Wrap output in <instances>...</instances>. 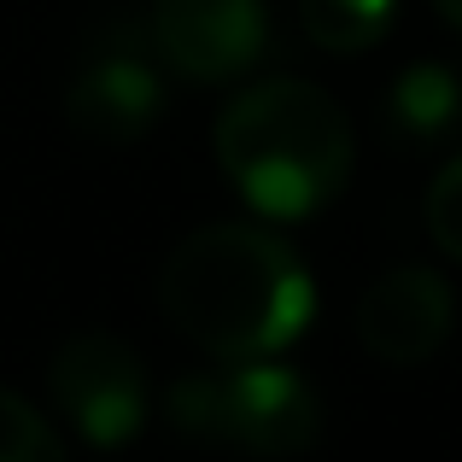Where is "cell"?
<instances>
[{
	"mask_svg": "<svg viewBox=\"0 0 462 462\" xmlns=\"http://www.w3.org/2000/svg\"><path fill=\"white\" fill-rule=\"evenodd\" d=\"M65 439L47 428V416H35L30 398L0 386V462H59Z\"/></svg>",
	"mask_w": 462,
	"mask_h": 462,
	"instance_id": "10",
	"label": "cell"
},
{
	"mask_svg": "<svg viewBox=\"0 0 462 462\" xmlns=\"http://www.w3.org/2000/svg\"><path fill=\"white\" fill-rule=\"evenodd\" d=\"M451 316H457V293L439 270L398 263V270L374 275L369 293L357 299V339L386 369H416L445 346Z\"/></svg>",
	"mask_w": 462,
	"mask_h": 462,
	"instance_id": "6",
	"label": "cell"
},
{
	"mask_svg": "<svg viewBox=\"0 0 462 462\" xmlns=\"http://www.w3.org/2000/svg\"><path fill=\"white\" fill-rule=\"evenodd\" d=\"M158 310L217 363L275 357L316 310L310 270L282 235L252 223H205L164 258Z\"/></svg>",
	"mask_w": 462,
	"mask_h": 462,
	"instance_id": "1",
	"label": "cell"
},
{
	"mask_svg": "<svg viewBox=\"0 0 462 462\" xmlns=\"http://www.w3.org/2000/svg\"><path fill=\"white\" fill-rule=\"evenodd\" d=\"M164 88L135 47H100L65 94V124L94 147H129L152 129Z\"/></svg>",
	"mask_w": 462,
	"mask_h": 462,
	"instance_id": "7",
	"label": "cell"
},
{
	"mask_svg": "<svg viewBox=\"0 0 462 462\" xmlns=\"http://www.w3.org/2000/svg\"><path fill=\"white\" fill-rule=\"evenodd\" d=\"M428 235H433V246H439L445 258L462 263V152L433 176V188H428Z\"/></svg>",
	"mask_w": 462,
	"mask_h": 462,
	"instance_id": "11",
	"label": "cell"
},
{
	"mask_svg": "<svg viewBox=\"0 0 462 462\" xmlns=\"http://www.w3.org/2000/svg\"><path fill=\"white\" fill-rule=\"evenodd\" d=\"M457 117H462V77L451 65L421 59V65L398 70L393 94H386V129L404 147H433Z\"/></svg>",
	"mask_w": 462,
	"mask_h": 462,
	"instance_id": "8",
	"label": "cell"
},
{
	"mask_svg": "<svg viewBox=\"0 0 462 462\" xmlns=\"http://www.w3.org/2000/svg\"><path fill=\"white\" fill-rule=\"evenodd\" d=\"M164 416L199 445H235L258 457H293L322 439V398L305 374L246 357L228 374H188L164 393Z\"/></svg>",
	"mask_w": 462,
	"mask_h": 462,
	"instance_id": "3",
	"label": "cell"
},
{
	"mask_svg": "<svg viewBox=\"0 0 462 462\" xmlns=\"http://www.w3.org/2000/svg\"><path fill=\"white\" fill-rule=\"evenodd\" d=\"M398 0H299V23L328 53H363L386 35Z\"/></svg>",
	"mask_w": 462,
	"mask_h": 462,
	"instance_id": "9",
	"label": "cell"
},
{
	"mask_svg": "<svg viewBox=\"0 0 462 462\" xmlns=\"http://www.w3.org/2000/svg\"><path fill=\"white\" fill-rule=\"evenodd\" d=\"M152 47L188 82H228L270 47L263 0H152Z\"/></svg>",
	"mask_w": 462,
	"mask_h": 462,
	"instance_id": "5",
	"label": "cell"
},
{
	"mask_svg": "<svg viewBox=\"0 0 462 462\" xmlns=\"http://www.w3.org/2000/svg\"><path fill=\"white\" fill-rule=\"evenodd\" d=\"M351 124L316 82L270 77L240 88L217 117V164L252 211L275 223L322 211L351 176Z\"/></svg>",
	"mask_w": 462,
	"mask_h": 462,
	"instance_id": "2",
	"label": "cell"
},
{
	"mask_svg": "<svg viewBox=\"0 0 462 462\" xmlns=\"http://www.w3.org/2000/svg\"><path fill=\"white\" fill-rule=\"evenodd\" d=\"M433 6H439V18L451 23V30H462V0H433Z\"/></svg>",
	"mask_w": 462,
	"mask_h": 462,
	"instance_id": "12",
	"label": "cell"
},
{
	"mask_svg": "<svg viewBox=\"0 0 462 462\" xmlns=\"http://www.w3.org/2000/svg\"><path fill=\"white\" fill-rule=\"evenodd\" d=\"M47 386H53L59 416L100 451L135 439L147 421V374H141L135 346H124L117 334H100V328L70 334L53 351Z\"/></svg>",
	"mask_w": 462,
	"mask_h": 462,
	"instance_id": "4",
	"label": "cell"
}]
</instances>
